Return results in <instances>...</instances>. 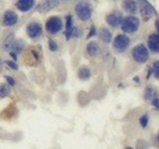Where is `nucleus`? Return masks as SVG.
Here are the masks:
<instances>
[{"label": "nucleus", "instance_id": "obj_1", "mask_svg": "<svg viewBox=\"0 0 159 149\" xmlns=\"http://www.w3.org/2000/svg\"><path fill=\"white\" fill-rule=\"evenodd\" d=\"M121 30L126 33H134L139 28V20L135 16H127L121 21Z\"/></svg>", "mask_w": 159, "mask_h": 149}, {"label": "nucleus", "instance_id": "obj_2", "mask_svg": "<svg viewBox=\"0 0 159 149\" xmlns=\"http://www.w3.org/2000/svg\"><path fill=\"white\" fill-rule=\"evenodd\" d=\"M76 13L78 17L83 21H88L92 17V7L86 2H80L76 6Z\"/></svg>", "mask_w": 159, "mask_h": 149}, {"label": "nucleus", "instance_id": "obj_3", "mask_svg": "<svg viewBox=\"0 0 159 149\" xmlns=\"http://www.w3.org/2000/svg\"><path fill=\"white\" fill-rule=\"evenodd\" d=\"M137 2H138L139 9H140L141 16L145 20L151 18L155 14V10H154L153 6L147 0H137Z\"/></svg>", "mask_w": 159, "mask_h": 149}, {"label": "nucleus", "instance_id": "obj_4", "mask_svg": "<svg viewBox=\"0 0 159 149\" xmlns=\"http://www.w3.org/2000/svg\"><path fill=\"white\" fill-rule=\"evenodd\" d=\"M132 57L138 63H145L148 60V51L143 45H138L132 50Z\"/></svg>", "mask_w": 159, "mask_h": 149}, {"label": "nucleus", "instance_id": "obj_5", "mask_svg": "<svg viewBox=\"0 0 159 149\" xmlns=\"http://www.w3.org/2000/svg\"><path fill=\"white\" fill-rule=\"evenodd\" d=\"M63 27L62 20L59 17H51L47 20L46 23V29L49 33L51 34H57Z\"/></svg>", "mask_w": 159, "mask_h": 149}, {"label": "nucleus", "instance_id": "obj_6", "mask_svg": "<svg viewBox=\"0 0 159 149\" xmlns=\"http://www.w3.org/2000/svg\"><path fill=\"white\" fill-rule=\"evenodd\" d=\"M129 45V38L125 35H117L113 41V47L117 52H124Z\"/></svg>", "mask_w": 159, "mask_h": 149}, {"label": "nucleus", "instance_id": "obj_7", "mask_svg": "<svg viewBox=\"0 0 159 149\" xmlns=\"http://www.w3.org/2000/svg\"><path fill=\"white\" fill-rule=\"evenodd\" d=\"M26 32L30 38H38L42 34V27L38 23H30L26 28Z\"/></svg>", "mask_w": 159, "mask_h": 149}, {"label": "nucleus", "instance_id": "obj_8", "mask_svg": "<svg viewBox=\"0 0 159 149\" xmlns=\"http://www.w3.org/2000/svg\"><path fill=\"white\" fill-rule=\"evenodd\" d=\"M58 4H59L58 0H45L41 5H39L38 11L40 13H47L49 11H51L55 7H57Z\"/></svg>", "mask_w": 159, "mask_h": 149}, {"label": "nucleus", "instance_id": "obj_9", "mask_svg": "<svg viewBox=\"0 0 159 149\" xmlns=\"http://www.w3.org/2000/svg\"><path fill=\"white\" fill-rule=\"evenodd\" d=\"M106 20H107V24L111 25V27H116L122 21V15L119 12H113V13L108 14Z\"/></svg>", "mask_w": 159, "mask_h": 149}, {"label": "nucleus", "instance_id": "obj_10", "mask_svg": "<svg viewBox=\"0 0 159 149\" xmlns=\"http://www.w3.org/2000/svg\"><path fill=\"white\" fill-rule=\"evenodd\" d=\"M3 21L6 26H13L18 22V15L12 10H7L4 14Z\"/></svg>", "mask_w": 159, "mask_h": 149}, {"label": "nucleus", "instance_id": "obj_11", "mask_svg": "<svg viewBox=\"0 0 159 149\" xmlns=\"http://www.w3.org/2000/svg\"><path fill=\"white\" fill-rule=\"evenodd\" d=\"M35 0H18L16 4L17 8L22 12H27L33 7Z\"/></svg>", "mask_w": 159, "mask_h": 149}, {"label": "nucleus", "instance_id": "obj_12", "mask_svg": "<svg viewBox=\"0 0 159 149\" xmlns=\"http://www.w3.org/2000/svg\"><path fill=\"white\" fill-rule=\"evenodd\" d=\"M159 38L157 34H151L148 38V46L151 51L157 53L159 51Z\"/></svg>", "mask_w": 159, "mask_h": 149}, {"label": "nucleus", "instance_id": "obj_13", "mask_svg": "<svg viewBox=\"0 0 159 149\" xmlns=\"http://www.w3.org/2000/svg\"><path fill=\"white\" fill-rule=\"evenodd\" d=\"M122 7L126 12L135 13L136 11V3L133 0H124L122 2Z\"/></svg>", "mask_w": 159, "mask_h": 149}, {"label": "nucleus", "instance_id": "obj_14", "mask_svg": "<svg viewBox=\"0 0 159 149\" xmlns=\"http://www.w3.org/2000/svg\"><path fill=\"white\" fill-rule=\"evenodd\" d=\"M87 52L89 56H96L99 53V46L97 42H89L87 46Z\"/></svg>", "mask_w": 159, "mask_h": 149}, {"label": "nucleus", "instance_id": "obj_15", "mask_svg": "<svg viewBox=\"0 0 159 149\" xmlns=\"http://www.w3.org/2000/svg\"><path fill=\"white\" fill-rule=\"evenodd\" d=\"M15 41V38H14V34L13 33H10L8 36L5 38V40L3 41V44H2V48L4 51H8L12 48V45Z\"/></svg>", "mask_w": 159, "mask_h": 149}, {"label": "nucleus", "instance_id": "obj_16", "mask_svg": "<svg viewBox=\"0 0 159 149\" xmlns=\"http://www.w3.org/2000/svg\"><path fill=\"white\" fill-rule=\"evenodd\" d=\"M99 38L104 43H109L111 41V33L107 28H102L99 31Z\"/></svg>", "mask_w": 159, "mask_h": 149}, {"label": "nucleus", "instance_id": "obj_17", "mask_svg": "<svg viewBox=\"0 0 159 149\" xmlns=\"http://www.w3.org/2000/svg\"><path fill=\"white\" fill-rule=\"evenodd\" d=\"M66 37L67 40H70L72 37V29H73V18L71 15H68L66 18Z\"/></svg>", "mask_w": 159, "mask_h": 149}, {"label": "nucleus", "instance_id": "obj_18", "mask_svg": "<svg viewBox=\"0 0 159 149\" xmlns=\"http://www.w3.org/2000/svg\"><path fill=\"white\" fill-rule=\"evenodd\" d=\"M78 77L81 79H89V77H91V70H89V68L87 67H83L79 70L78 72Z\"/></svg>", "mask_w": 159, "mask_h": 149}, {"label": "nucleus", "instance_id": "obj_19", "mask_svg": "<svg viewBox=\"0 0 159 149\" xmlns=\"http://www.w3.org/2000/svg\"><path fill=\"white\" fill-rule=\"evenodd\" d=\"M24 48V42L22 41V40H16V41H14L13 45H12V48L13 49V53H20L23 50Z\"/></svg>", "mask_w": 159, "mask_h": 149}, {"label": "nucleus", "instance_id": "obj_20", "mask_svg": "<svg viewBox=\"0 0 159 149\" xmlns=\"http://www.w3.org/2000/svg\"><path fill=\"white\" fill-rule=\"evenodd\" d=\"M9 93V88L6 84H0V98L7 97Z\"/></svg>", "mask_w": 159, "mask_h": 149}, {"label": "nucleus", "instance_id": "obj_21", "mask_svg": "<svg viewBox=\"0 0 159 149\" xmlns=\"http://www.w3.org/2000/svg\"><path fill=\"white\" fill-rule=\"evenodd\" d=\"M154 94H155V92H154V89L152 88H147L146 91H145V97L148 99V101H151L154 98Z\"/></svg>", "mask_w": 159, "mask_h": 149}, {"label": "nucleus", "instance_id": "obj_22", "mask_svg": "<svg viewBox=\"0 0 159 149\" xmlns=\"http://www.w3.org/2000/svg\"><path fill=\"white\" fill-rule=\"evenodd\" d=\"M139 122H140V125L142 127H146L147 124H148V116L146 115V114H144V115H142L140 117V119H139Z\"/></svg>", "mask_w": 159, "mask_h": 149}, {"label": "nucleus", "instance_id": "obj_23", "mask_svg": "<svg viewBox=\"0 0 159 149\" xmlns=\"http://www.w3.org/2000/svg\"><path fill=\"white\" fill-rule=\"evenodd\" d=\"M152 72L154 73V74H155V78L158 79V77H159V63H158V61H156L153 64Z\"/></svg>", "mask_w": 159, "mask_h": 149}, {"label": "nucleus", "instance_id": "obj_24", "mask_svg": "<svg viewBox=\"0 0 159 149\" xmlns=\"http://www.w3.org/2000/svg\"><path fill=\"white\" fill-rule=\"evenodd\" d=\"M80 30H81V29H79L77 27H74L72 29V37L78 38L79 36H81V35H82V31H80Z\"/></svg>", "mask_w": 159, "mask_h": 149}, {"label": "nucleus", "instance_id": "obj_25", "mask_svg": "<svg viewBox=\"0 0 159 149\" xmlns=\"http://www.w3.org/2000/svg\"><path fill=\"white\" fill-rule=\"evenodd\" d=\"M49 49L51 50V51H56V50L58 49L57 43L54 42L53 40H50L49 41Z\"/></svg>", "mask_w": 159, "mask_h": 149}, {"label": "nucleus", "instance_id": "obj_26", "mask_svg": "<svg viewBox=\"0 0 159 149\" xmlns=\"http://www.w3.org/2000/svg\"><path fill=\"white\" fill-rule=\"evenodd\" d=\"M6 65L8 67H10L12 70H15V71H17L18 70V66L16 65V63L14 62H11V61H6Z\"/></svg>", "mask_w": 159, "mask_h": 149}, {"label": "nucleus", "instance_id": "obj_27", "mask_svg": "<svg viewBox=\"0 0 159 149\" xmlns=\"http://www.w3.org/2000/svg\"><path fill=\"white\" fill-rule=\"evenodd\" d=\"M96 34H97V29L94 26H92L91 27V30H89V34L88 35V39H89L91 37L93 36H96Z\"/></svg>", "mask_w": 159, "mask_h": 149}, {"label": "nucleus", "instance_id": "obj_28", "mask_svg": "<svg viewBox=\"0 0 159 149\" xmlns=\"http://www.w3.org/2000/svg\"><path fill=\"white\" fill-rule=\"evenodd\" d=\"M6 81H7L8 84H10V86H14L15 81H14V79L11 77H6Z\"/></svg>", "mask_w": 159, "mask_h": 149}, {"label": "nucleus", "instance_id": "obj_29", "mask_svg": "<svg viewBox=\"0 0 159 149\" xmlns=\"http://www.w3.org/2000/svg\"><path fill=\"white\" fill-rule=\"evenodd\" d=\"M2 66H3V62H2V60H1V59H0V70H1Z\"/></svg>", "mask_w": 159, "mask_h": 149}, {"label": "nucleus", "instance_id": "obj_30", "mask_svg": "<svg viewBox=\"0 0 159 149\" xmlns=\"http://www.w3.org/2000/svg\"><path fill=\"white\" fill-rule=\"evenodd\" d=\"M126 149H132L131 147H128V148H126Z\"/></svg>", "mask_w": 159, "mask_h": 149}]
</instances>
